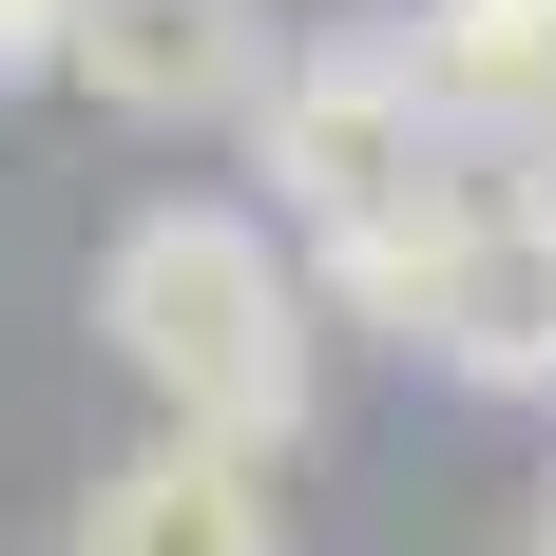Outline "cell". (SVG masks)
<instances>
[{"instance_id": "2", "label": "cell", "mask_w": 556, "mask_h": 556, "mask_svg": "<svg viewBox=\"0 0 556 556\" xmlns=\"http://www.w3.org/2000/svg\"><path fill=\"white\" fill-rule=\"evenodd\" d=\"M442 154H460V135H442V97L403 77L384 0H365V20H327V39H288V77L250 97V173H269V230H288V250L365 230L384 192H422Z\"/></svg>"}, {"instance_id": "6", "label": "cell", "mask_w": 556, "mask_h": 556, "mask_svg": "<svg viewBox=\"0 0 556 556\" xmlns=\"http://www.w3.org/2000/svg\"><path fill=\"white\" fill-rule=\"evenodd\" d=\"M422 365H442L460 403H556V250H538V212H500V230H480V269L442 288Z\"/></svg>"}, {"instance_id": "1", "label": "cell", "mask_w": 556, "mask_h": 556, "mask_svg": "<svg viewBox=\"0 0 556 556\" xmlns=\"http://www.w3.org/2000/svg\"><path fill=\"white\" fill-rule=\"evenodd\" d=\"M97 345L173 442H230V460H288L327 403V288L250 192H135L97 230Z\"/></svg>"}, {"instance_id": "9", "label": "cell", "mask_w": 556, "mask_h": 556, "mask_svg": "<svg viewBox=\"0 0 556 556\" xmlns=\"http://www.w3.org/2000/svg\"><path fill=\"white\" fill-rule=\"evenodd\" d=\"M518 556H556V480H538V518H518Z\"/></svg>"}, {"instance_id": "7", "label": "cell", "mask_w": 556, "mask_h": 556, "mask_svg": "<svg viewBox=\"0 0 556 556\" xmlns=\"http://www.w3.org/2000/svg\"><path fill=\"white\" fill-rule=\"evenodd\" d=\"M58 58H77V0H0V97H20V77H58Z\"/></svg>"}, {"instance_id": "4", "label": "cell", "mask_w": 556, "mask_h": 556, "mask_svg": "<svg viewBox=\"0 0 556 556\" xmlns=\"http://www.w3.org/2000/svg\"><path fill=\"white\" fill-rule=\"evenodd\" d=\"M58 556H288V480H269V460H230V442L135 422V442L77 480Z\"/></svg>"}, {"instance_id": "8", "label": "cell", "mask_w": 556, "mask_h": 556, "mask_svg": "<svg viewBox=\"0 0 556 556\" xmlns=\"http://www.w3.org/2000/svg\"><path fill=\"white\" fill-rule=\"evenodd\" d=\"M518 212H538V250H556V154H538V173H518Z\"/></svg>"}, {"instance_id": "5", "label": "cell", "mask_w": 556, "mask_h": 556, "mask_svg": "<svg viewBox=\"0 0 556 556\" xmlns=\"http://www.w3.org/2000/svg\"><path fill=\"white\" fill-rule=\"evenodd\" d=\"M384 39H403V77L442 97L460 154H500V173L556 154V0H384Z\"/></svg>"}, {"instance_id": "3", "label": "cell", "mask_w": 556, "mask_h": 556, "mask_svg": "<svg viewBox=\"0 0 556 556\" xmlns=\"http://www.w3.org/2000/svg\"><path fill=\"white\" fill-rule=\"evenodd\" d=\"M77 97L115 115V135H250V97L288 77L269 0H77V58H58Z\"/></svg>"}]
</instances>
